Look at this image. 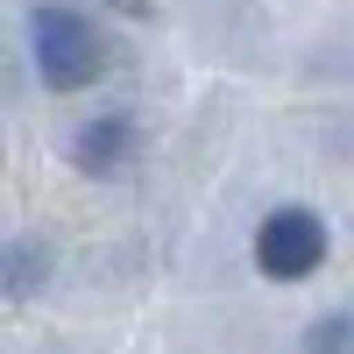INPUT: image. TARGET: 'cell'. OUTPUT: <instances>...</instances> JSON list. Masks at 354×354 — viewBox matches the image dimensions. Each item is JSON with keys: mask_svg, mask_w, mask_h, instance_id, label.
<instances>
[{"mask_svg": "<svg viewBox=\"0 0 354 354\" xmlns=\"http://www.w3.org/2000/svg\"><path fill=\"white\" fill-rule=\"evenodd\" d=\"M36 71L50 93H85L106 71V36L78 8H43L36 15Z\"/></svg>", "mask_w": 354, "mask_h": 354, "instance_id": "cell-1", "label": "cell"}, {"mask_svg": "<svg viewBox=\"0 0 354 354\" xmlns=\"http://www.w3.org/2000/svg\"><path fill=\"white\" fill-rule=\"evenodd\" d=\"M305 347H312V354H354V319H347V312H340V319H319Z\"/></svg>", "mask_w": 354, "mask_h": 354, "instance_id": "cell-4", "label": "cell"}, {"mask_svg": "<svg viewBox=\"0 0 354 354\" xmlns=\"http://www.w3.org/2000/svg\"><path fill=\"white\" fill-rule=\"evenodd\" d=\"M255 262H262V277H277V283L312 277L319 262H326V220L305 213V205H277V213L255 227Z\"/></svg>", "mask_w": 354, "mask_h": 354, "instance_id": "cell-2", "label": "cell"}, {"mask_svg": "<svg viewBox=\"0 0 354 354\" xmlns=\"http://www.w3.org/2000/svg\"><path fill=\"white\" fill-rule=\"evenodd\" d=\"M121 156H128V121H93L78 135V163L85 170H113Z\"/></svg>", "mask_w": 354, "mask_h": 354, "instance_id": "cell-3", "label": "cell"}]
</instances>
